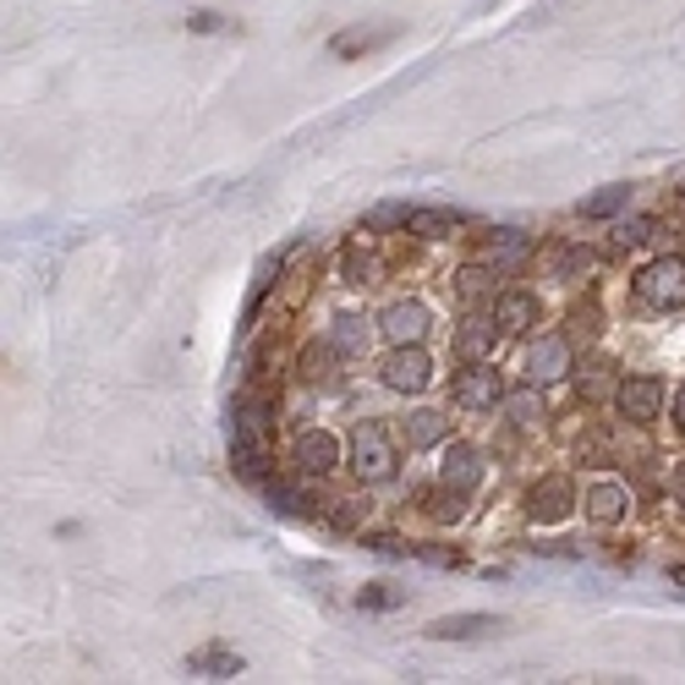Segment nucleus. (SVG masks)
I'll list each match as a JSON object with an SVG mask.
<instances>
[{
	"mask_svg": "<svg viewBox=\"0 0 685 685\" xmlns=\"http://www.w3.org/2000/svg\"><path fill=\"white\" fill-rule=\"evenodd\" d=\"M636 296H641L647 307H658V312L685 307V258H674V252L652 258V263L636 274Z\"/></svg>",
	"mask_w": 685,
	"mask_h": 685,
	"instance_id": "1",
	"label": "nucleus"
},
{
	"mask_svg": "<svg viewBox=\"0 0 685 685\" xmlns=\"http://www.w3.org/2000/svg\"><path fill=\"white\" fill-rule=\"evenodd\" d=\"M352 466H357L363 483H390L395 477V439L379 423H363L352 434Z\"/></svg>",
	"mask_w": 685,
	"mask_h": 685,
	"instance_id": "2",
	"label": "nucleus"
},
{
	"mask_svg": "<svg viewBox=\"0 0 685 685\" xmlns=\"http://www.w3.org/2000/svg\"><path fill=\"white\" fill-rule=\"evenodd\" d=\"M450 395H456L461 412H494V406H505V385H499V374L483 368V363L461 368V374L450 379Z\"/></svg>",
	"mask_w": 685,
	"mask_h": 685,
	"instance_id": "3",
	"label": "nucleus"
},
{
	"mask_svg": "<svg viewBox=\"0 0 685 685\" xmlns=\"http://www.w3.org/2000/svg\"><path fill=\"white\" fill-rule=\"evenodd\" d=\"M428 379H434V363H428V352H423V346H395V352L385 357V385H390V390L417 395Z\"/></svg>",
	"mask_w": 685,
	"mask_h": 685,
	"instance_id": "4",
	"label": "nucleus"
},
{
	"mask_svg": "<svg viewBox=\"0 0 685 685\" xmlns=\"http://www.w3.org/2000/svg\"><path fill=\"white\" fill-rule=\"evenodd\" d=\"M614 406H619L630 423H652V417L663 412V385H658L652 374L619 379V390H614Z\"/></svg>",
	"mask_w": 685,
	"mask_h": 685,
	"instance_id": "5",
	"label": "nucleus"
},
{
	"mask_svg": "<svg viewBox=\"0 0 685 685\" xmlns=\"http://www.w3.org/2000/svg\"><path fill=\"white\" fill-rule=\"evenodd\" d=\"M385 340L390 346H423V334H428V307L423 302H390L385 318H379Z\"/></svg>",
	"mask_w": 685,
	"mask_h": 685,
	"instance_id": "6",
	"label": "nucleus"
},
{
	"mask_svg": "<svg viewBox=\"0 0 685 685\" xmlns=\"http://www.w3.org/2000/svg\"><path fill=\"white\" fill-rule=\"evenodd\" d=\"M570 374V340L565 334H538V346L527 352V379L532 385H554Z\"/></svg>",
	"mask_w": 685,
	"mask_h": 685,
	"instance_id": "7",
	"label": "nucleus"
},
{
	"mask_svg": "<svg viewBox=\"0 0 685 685\" xmlns=\"http://www.w3.org/2000/svg\"><path fill=\"white\" fill-rule=\"evenodd\" d=\"M334 461H340V439H334V434H323V428H307V434L296 439V466H302L307 477H323V472H334Z\"/></svg>",
	"mask_w": 685,
	"mask_h": 685,
	"instance_id": "8",
	"label": "nucleus"
},
{
	"mask_svg": "<svg viewBox=\"0 0 685 685\" xmlns=\"http://www.w3.org/2000/svg\"><path fill=\"white\" fill-rule=\"evenodd\" d=\"M570 499H576L570 477H543V483L527 494V510H532L538 521H565V516H570Z\"/></svg>",
	"mask_w": 685,
	"mask_h": 685,
	"instance_id": "9",
	"label": "nucleus"
},
{
	"mask_svg": "<svg viewBox=\"0 0 685 685\" xmlns=\"http://www.w3.org/2000/svg\"><path fill=\"white\" fill-rule=\"evenodd\" d=\"M494 340H499V318H483V312L461 318V329H456V346H461V357H472V363H488V357H494Z\"/></svg>",
	"mask_w": 685,
	"mask_h": 685,
	"instance_id": "10",
	"label": "nucleus"
},
{
	"mask_svg": "<svg viewBox=\"0 0 685 685\" xmlns=\"http://www.w3.org/2000/svg\"><path fill=\"white\" fill-rule=\"evenodd\" d=\"M439 477H445L450 488H461V494H472V488L483 483V456H477L472 445H450V456H445V466H439Z\"/></svg>",
	"mask_w": 685,
	"mask_h": 685,
	"instance_id": "11",
	"label": "nucleus"
},
{
	"mask_svg": "<svg viewBox=\"0 0 685 685\" xmlns=\"http://www.w3.org/2000/svg\"><path fill=\"white\" fill-rule=\"evenodd\" d=\"M488 630H499V614H445V619L428 625L434 641H472V636H488Z\"/></svg>",
	"mask_w": 685,
	"mask_h": 685,
	"instance_id": "12",
	"label": "nucleus"
},
{
	"mask_svg": "<svg viewBox=\"0 0 685 685\" xmlns=\"http://www.w3.org/2000/svg\"><path fill=\"white\" fill-rule=\"evenodd\" d=\"M494 318H499L505 334H527V329L538 323V296H532V291H505L499 307H494Z\"/></svg>",
	"mask_w": 685,
	"mask_h": 685,
	"instance_id": "13",
	"label": "nucleus"
},
{
	"mask_svg": "<svg viewBox=\"0 0 685 685\" xmlns=\"http://www.w3.org/2000/svg\"><path fill=\"white\" fill-rule=\"evenodd\" d=\"M450 439V412H412L406 417V445L412 450H428V445H445Z\"/></svg>",
	"mask_w": 685,
	"mask_h": 685,
	"instance_id": "14",
	"label": "nucleus"
},
{
	"mask_svg": "<svg viewBox=\"0 0 685 685\" xmlns=\"http://www.w3.org/2000/svg\"><path fill=\"white\" fill-rule=\"evenodd\" d=\"M625 505H630V494H625L619 483H598V488L587 494V516H592L598 527H614V521H625Z\"/></svg>",
	"mask_w": 685,
	"mask_h": 685,
	"instance_id": "15",
	"label": "nucleus"
},
{
	"mask_svg": "<svg viewBox=\"0 0 685 685\" xmlns=\"http://www.w3.org/2000/svg\"><path fill=\"white\" fill-rule=\"evenodd\" d=\"M505 412H510V423H516L521 434H532L548 406H543V395H538L532 385H521V390H505Z\"/></svg>",
	"mask_w": 685,
	"mask_h": 685,
	"instance_id": "16",
	"label": "nucleus"
},
{
	"mask_svg": "<svg viewBox=\"0 0 685 685\" xmlns=\"http://www.w3.org/2000/svg\"><path fill=\"white\" fill-rule=\"evenodd\" d=\"M456 225H461V214H445V209H412V214H406V231H412V236H428V241L450 236Z\"/></svg>",
	"mask_w": 685,
	"mask_h": 685,
	"instance_id": "17",
	"label": "nucleus"
},
{
	"mask_svg": "<svg viewBox=\"0 0 685 685\" xmlns=\"http://www.w3.org/2000/svg\"><path fill=\"white\" fill-rule=\"evenodd\" d=\"M329 346H334L340 357H363V352H368V323H363V318H334Z\"/></svg>",
	"mask_w": 685,
	"mask_h": 685,
	"instance_id": "18",
	"label": "nucleus"
},
{
	"mask_svg": "<svg viewBox=\"0 0 685 685\" xmlns=\"http://www.w3.org/2000/svg\"><path fill=\"white\" fill-rule=\"evenodd\" d=\"M456 291H461V302H472V307L488 302V296H494V269H488V263H466V269L456 274Z\"/></svg>",
	"mask_w": 685,
	"mask_h": 685,
	"instance_id": "19",
	"label": "nucleus"
},
{
	"mask_svg": "<svg viewBox=\"0 0 685 685\" xmlns=\"http://www.w3.org/2000/svg\"><path fill=\"white\" fill-rule=\"evenodd\" d=\"M390 39H395V28H352V34H340L329 50H334V56H363V50L390 45Z\"/></svg>",
	"mask_w": 685,
	"mask_h": 685,
	"instance_id": "20",
	"label": "nucleus"
},
{
	"mask_svg": "<svg viewBox=\"0 0 685 685\" xmlns=\"http://www.w3.org/2000/svg\"><path fill=\"white\" fill-rule=\"evenodd\" d=\"M334 357H340L334 346H307L302 352V379L307 385H334Z\"/></svg>",
	"mask_w": 685,
	"mask_h": 685,
	"instance_id": "21",
	"label": "nucleus"
},
{
	"mask_svg": "<svg viewBox=\"0 0 685 685\" xmlns=\"http://www.w3.org/2000/svg\"><path fill=\"white\" fill-rule=\"evenodd\" d=\"M192 669L209 674V680H231V674H241V658L225 652V647H209V652H192Z\"/></svg>",
	"mask_w": 685,
	"mask_h": 685,
	"instance_id": "22",
	"label": "nucleus"
},
{
	"mask_svg": "<svg viewBox=\"0 0 685 685\" xmlns=\"http://www.w3.org/2000/svg\"><path fill=\"white\" fill-rule=\"evenodd\" d=\"M630 203V187H603V192H592L587 203H581V214L587 220H609V214H619Z\"/></svg>",
	"mask_w": 685,
	"mask_h": 685,
	"instance_id": "23",
	"label": "nucleus"
},
{
	"mask_svg": "<svg viewBox=\"0 0 685 685\" xmlns=\"http://www.w3.org/2000/svg\"><path fill=\"white\" fill-rule=\"evenodd\" d=\"M488 252H494V269H499V263H521V258H527V236H521V231H494V236H488Z\"/></svg>",
	"mask_w": 685,
	"mask_h": 685,
	"instance_id": "24",
	"label": "nucleus"
},
{
	"mask_svg": "<svg viewBox=\"0 0 685 685\" xmlns=\"http://www.w3.org/2000/svg\"><path fill=\"white\" fill-rule=\"evenodd\" d=\"M592 263H598V258H592L587 247H559V252H554V280H581Z\"/></svg>",
	"mask_w": 685,
	"mask_h": 685,
	"instance_id": "25",
	"label": "nucleus"
},
{
	"mask_svg": "<svg viewBox=\"0 0 685 685\" xmlns=\"http://www.w3.org/2000/svg\"><path fill=\"white\" fill-rule=\"evenodd\" d=\"M614 390H619V379H614L603 363L581 368V395H587V401H603V395H614Z\"/></svg>",
	"mask_w": 685,
	"mask_h": 685,
	"instance_id": "26",
	"label": "nucleus"
},
{
	"mask_svg": "<svg viewBox=\"0 0 685 685\" xmlns=\"http://www.w3.org/2000/svg\"><path fill=\"white\" fill-rule=\"evenodd\" d=\"M461 510H466V499H461V488H450V483H445V494H434V505H428L434 521H461Z\"/></svg>",
	"mask_w": 685,
	"mask_h": 685,
	"instance_id": "27",
	"label": "nucleus"
},
{
	"mask_svg": "<svg viewBox=\"0 0 685 685\" xmlns=\"http://www.w3.org/2000/svg\"><path fill=\"white\" fill-rule=\"evenodd\" d=\"M363 609H401L406 603V592H395V587H363V598H357Z\"/></svg>",
	"mask_w": 685,
	"mask_h": 685,
	"instance_id": "28",
	"label": "nucleus"
},
{
	"mask_svg": "<svg viewBox=\"0 0 685 685\" xmlns=\"http://www.w3.org/2000/svg\"><path fill=\"white\" fill-rule=\"evenodd\" d=\"M647 236H652V220H630V225H619V231H614V247L625 252V247H641Z\"/></svg>",
	"mask_w": 685,
	"mask_h": 685,
	"instance_id": "29",
	"label": "nucleus"
},
{
	"mask_svg": "<svg viewBox=\"0 0 685 685\" xmlns=\"http://www.w3.org/2000/svg\"><path fill=\"white\" fill-rule=\"evenodd\" d=\"M368 274H374V258H368L363 247H346V280H352V285H368Z\"/></svg>",
	"mask_w": 685,
	"mask_h": 685,
	"instance_id": "30",
	"label": "nucleus"
},
{
	"mask_svg": "<svg viewBox=\"0 0 685 685\" xmlns=\"http://www.w3.org/2000/svg\"><path fill=\"white\" fill-rule=\"evenodd\" d=\"M412 554H417V559H428V565H461V554H456V548H417V543H412Z\"/></svg>",
	"mask_w": 685,
	"mask_h": 685,
	"instance_id": "31",
	"label": "nucleus"
},
{
	"mask_svg": "<svg viewBox=\"0 0 685 685\" xmlns=\"http://www.w3.org/2000/svg\"><path fill=\"white\" fill-rule=\"evenodd\" d=\"M187 28H198V34H225V23H220L214 12H198V17H187Z\"/></svg>",
	"mask_w": 685,
	"mask_h": 685,
	"instance_id": "32",
	"label": "nucleus"
},
{
	"mask_svg": "<svg viewBox=\"0 0 685 685\" xmlns=\"http://www.w3.org/2000/svg\"><path fill=\"white\" fill-rule=\"evenodd\" d=\"M576 329H581V334H598V307H592V302L576 307Z\"/></svg>",
	"mask_w": 685,
	"mask_h": 685,
	"instance_id": "33",
	"label": "nucleus"
},
{
	"mask_svg": "<svg viewBox=\"0 0 685 685\" xmlns=\"http://www.w3.org/2000/svg\"><path fill=\"white\" fill-rule=\"evenodd\" d=\"M374 225H406V209H395V203H385V209L374 214Z\"/></svg>",
	"mask_w": 685,
	"mask_h": 685,
	"instance_id": "34",
	"label": "nucleus"
},
{
	"mask_svg": "<svg viewBox=\"0 0 685 685\" xmlns=\"http://www.w3.org/2000/svg\"><path fill=\"white\" fill-rule=\"evenodd\" d=\"M674 499H680V505H685V461H680V466H674Z\"/></svg>",
	"mask_w": 685,
	"mask_h": 685,
	"instance_id": "35",
	"label": "nucleus"
},
{
	"mask_svg": "<svg viewBox=\"0 0 685 685\" xmlns=\"http://www.w3.org/2000/svg\"><path fill=\"white\" fill-rule=\"evenodd\" d=\"M674 423H680V434H685V390L674 395Z\"/></svg>",
	"mask_w": 685,
	"mask_h": 685,
	"instance_id": "36",
	"label": "nucleus"
},
{
	"mask_svg": "<svg viewBox=\"0 0 685 685\" xmlns=\"http://www.w3.org/2000/svg\"><path fill=\"white\" fill-rule=\"evenodd\" d=\"M669 576H674V581H680V587H685V565H674V570H669Z\"/></svg>",
	"mask_w": 685,
	"mask_h": 685,
	"instance_id": "37",
	"label": "nucleus"
},
{
	"mask_svg": "<svg viewBox=\"0 0 685 685\" xmlns=\"http://www.w3.org/2000/svg\"><path fill=\"white\" fill-rule=\"evenodd\" d=\"M680 192H685V187H680Z\"/></svg>",
	"mask_w": 685,
	"mask_h": 685,
	"instance_id": "38",
	"label": "nucleus"
}]
</instances>
